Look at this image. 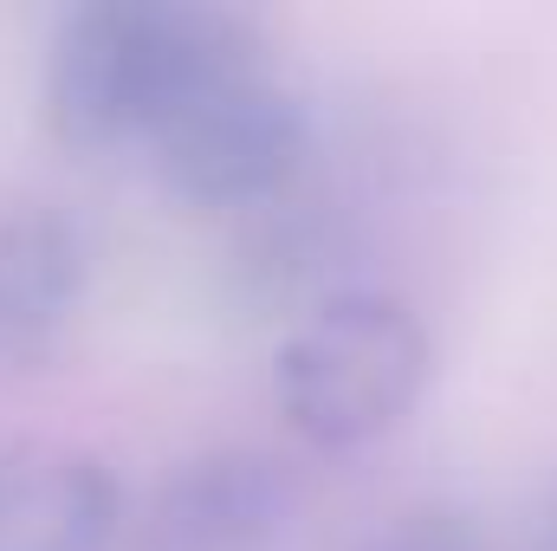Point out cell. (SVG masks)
Here are the masks:
<instances>
[{
  "mask_svg": "<svg viewBox=\"0 0 557 551\" xmlns=\"http://www.w3.org/2000/svg\"><path fill=\"white\" fill-rule=\"evenodd\" d=\"M267 39L214 0H85L59 13L39 72L46 131L65 149L156 137L182 105L260 78Z\"/></svg>",
  "mask_w": 557,
  "mask_h": 551,
  "instance_id": "1",
  "label": "cell"
},
{
  "mask_svg": "<svg viewBox=\"0 0 557 551\" xmlns=\"http://www.w3.org/2000/svg\"><path fill=\"white\" fill-rule=\"evenodd\" d=\"M434 377L428 325L389 292H331L278 344V415L311 448H370L416 415Z\"/></svg>",
  "mask_w": 557,
  "mask_h": 551,
  "instance_id": "2",
  "label": "cell"
},
{
  "mask_svg": "<svg viewBox=\"0 0 557 551\" xmlns=\"http://www.w3.org/2000/svg\"><path fill=\"white\" fill-rule=\"evenodd\" d=\"M305 111L273 72L182 105L156 137V175L188 208H267L305 162Z\"/></svg>",
  "mask_w": 557,
  "mask_h": 551,
  "instance_id": "3",
  "label": "cell"
},
{
  "mask_svg": "<svg viewBox=\"0 0 557 551\" xmlns=\"http://www.w3.org/2000/svg\"><path fill=\"white\" fill-rule=\"evenodd\" d=\"M124 487L98 454L59 441L0 448V551H111Z\"/></svg>",
  "mask_w": 557,
  "mask_h": 551,
  "instance_id": "4",
  "label": "cell"
},
{
  "mask_svg": "<svg viewBox=\"0 0 557 551\" xmlns=\"http://www.w3.org/2000/svg\"><path fill=\"white\" fill-rule=\"evenodd\" d=\"M292 513V480L273 454L214 448L182 461L156 506H149V551H267Z\"/></svg>",
  "mask_w": 557,
  "mask_h": 551,
  "instance_id": "5",
  "label": "cell"
},
{
  "mask_svg": "<svg viewBox=\"0 0 557 551\" xmlns=\"http://www.w3.org/2000/svg\"><path fill=\"white\" fill-rule=\"evenodd\" d=\"M91 285V247L59 208H0V370L39 364L78 318Z\"/></svg>",
  "mask_w": 557,
  "mask_h": 551,
  "instance_id": "6",
  "label": "cell"
},
{
  "mask_svg": "<svg viewBox=\"0 0 557 551\" xmlns=\"http://www.w3.org/2000/svg\"><path fill=\"white\" fill-rule=\"evenodd\" d=\"M357 551H493V539L467 506L421 500V506H403L396 519H383Z\"/></svg>",
  "mask_w": 557,
  "mask_h": 551,
  "instance_id": "7",
  "label": "cell"
},
{
  "mask_svg": "<svg viewBox=\"0 0 557 551\" xmlns=\"http://www.w3.org/2000/svg\"><path fill=\"white\" fill-rule=\"evenodd\" d=\"M532 551H557V487L545 493V506L532 519Z\"/></svg>",
  "mask_w": 557,
  "mask_h": 551,
  "instance_id": "8",
  "label": "cell"
}]
</instances>
